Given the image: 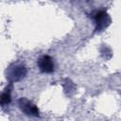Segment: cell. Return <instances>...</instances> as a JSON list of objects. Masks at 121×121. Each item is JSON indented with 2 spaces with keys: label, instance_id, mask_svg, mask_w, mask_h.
Returning a JSON list of instances; mask_svg holds the SVG:
<instances>
[{
  "label": "cell",
  "instance_id": "6da1fadb",
  "mask_svg": "<svg viewBox=\"0 0 121 121\" xmlns=\"http://www.w3.org/2000/svg\"><path fill=\"white\" fill-rule=\"evenodd\" d=\"M93 18L95 24V31L100 32L104 28H106L110 23H111V18L109 14L104 11V10H96L93 13Z\"/></svg>",
  "mask_w": 121,
  "mask_h": 121
},
{
  "label": "cell",
  "instance_id": "7a4b0ae2",
  "mask_svg": "<svg viewBox=\"0 0 121 121\" xmlns=\"http://www.w3.org/2000/svg\"><path fill=\"white\" fill-rule=\"evenodd\" d=\"M18 106L21 109V111L26 115H29V116L39 115V110L37 106L26 98H24V97L20 98L18 101Z\"/></svg>",
  "mask_w": 121,
  "mask_h": 121
},
{
  "label": "cell",
  "instance_id": "3957f363",
  "mask_svg": "<svg viewBox=\"0 0 121 121\" xmlns=\"http://www.w3.org/2000/svg\"><path fill=\"white\" fill-rule=\"evenodd\" d=\"M38 67L43 73H52L54 71V62L50 56L43 55L38 60Z\"/></svg>",
  "mask_w": 121,
  "mask_h": 121
},
{
  "label": "cell",
  "instance_id": "277c9868",
  "mask_svg": "<svg viewBox=\"0 0 121 121\" xmlns=\"http://www.w3.org/2000/svg\"><path fill=\"white\" fill-rule=\"evenodd\" d=\"M26 75V69L25 66L15 65L14 67H12L10 69L9 78H10L11 81H18V80L22 79Z\"/></svg>",
  "mask_w": 121,
  "mask_h": 121
},
{
  "label": "cell",
  "instance_id": "5b68a950",
  "mask_svg": "<svg viewBox=\"0 0 121 121\" xmlns=\"http://www.w3.org/2000/svg\"><path fill=\"white\" fill-rule=\"evenodd\" d=\"M11 100V97H10V93H9V90H6L4 93H2V95H1V105L4 107L8 104H9Z\"/></svg>",
  "mask_w": 121,
  "mask_h": 121
}]
</instances>
